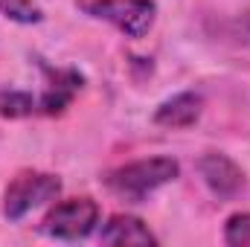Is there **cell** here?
Here are the masks:
<instances>
[{"mask_svg": "<svg viewBox=\"0 0 250 247\" xmlns=\"http://www.w3.org/2000/svg\"><path fill=\"white\" fill-rule=\"evenodd\" d=\"M178 175H181V163L175 157H148L111 169L105 175V186L128 204H143L154 189L172 184Z\"/></svg>", "mask_w": 250, "mask_h": 247, "instance_id": "cell-1", "label": "cell"}, {"mask_svg": "<svg viewBox=\"0 0 250 247\" xmlns=\"http://www.w3.org/2000/svg\"><path fill=\"white\" fill-rule=\"evenodd\" d=\"M82 9L90 18L117 26L128 38L148 35L157 18L154 0H82Z\"/></svg>", "mask_w": 250, "mask_h": 247, "instance_id": "cell-2", "label": "cell"}, {"mask_svg": "<svg viewBox=\"0 0 250 247\" xmlns=\"http://www.w3.org/2000/svg\"><path fill=\"white\" fill-rule=\"evenodd\" d=\"M62 192V181L56 175H44V172H23L18 175L12 184L6 186L3 195V215L9 221H21L26 212L56 201Z\"/></svg>", "mask_w": 250, "mask_h": 247, "instance_id": "cell-3", "label": "cell"}, {"mask_svg": "<svg viewBox=\"0 0 250 247\" xmlns=\"http://www.w3.org/2000/svg\"><path fill=\"white\" fill-rule=\"evenodd\" d=\"M96 224H99V204L93 198H67L47 212L41 230L59 242H79L90 236Z\"/></svg>", "mask_w": 250, "mask_h": 247, "instance_id": "cell-4", "label": "cell"}, {"mask_svg": "<svg viewBox=\"0 0 250 247\" xmlns=\"http://www.w3.org/2000/svg\"><path fill=\"white\" fill-rule=\"evenodd\" d=\"M198 172H201L204 184L209 186V192L218 195V198H233V195H239L242 186H245V172H242V166H239L236 160H230L227 154H221V151L204 154V157L198 160Z\"/></svg>", "mask_w": 250, "mask_h": 247, "instance_id": "cell-5", "label": "cell"}, {"mask_svg": "<svg viewBox=\"0 0 250 247\" xmlns=\"http://www.w3.org/2000/svg\"><path fill=\"white\" fill-rule=\"evenodd\" d=\"M44 76H47V90L44 96L38 99V111L41 114H62L64 108L73 102V96L82 90V73L76 70H59V67H50V64H41Z\"/></svg>", "mask_w": 250, "mask_h": 247, "instance_id": "cell-6", "label": "cell"}, {"mask_svg": "<svg viewBox=\"0 0 250 247\" xmlns=\"http://www.w3.org/2000/svg\"><path fill=\"white\" fill-rule=\"evenodd\" d=\"M204 111V99L201 93H178L172 99H166L157 111H154V125H163V128H189V125L198 123Z\"/></svg>", "mask_w": 250, "mask_h": 247, "instance_id": "cell-7", "label": "cell"}, {"mask_svg": "<svg viewBox=\"0 0 250 247\" xmlns=\"http://www.w3.org/2000/svg\"><path fill=\"white\" fill-rule=\"evenodd\" d=\"M102 245H157V236L134 215H111L99 233Z\"/></svg>", "mask_w": 250, "mask_h": 247, "instance_id": "cell-8", "label": "cell"}, {"mask_svg": "<svg viewBox=\"0 0 250 247\" xmlns=\"http://www.w3.org/2000/svg\"><path fill=\"white\" fill-rule=\"evenodd\" d=\"M32 111H38V102L29 93H23V90H0V117L21 120V117H29Z\"/></svg>", "mask_w": 250, "mask_h": 247, "instance_id": "cell-9", "label": "cell"}, {"mask_svg": "<svg viewBox=\"0 0 250 247\" xmlns=\"http://www.w3.org/2000/svg\"><path fill=\"white\" fill-rule=\"evenodd\" d=\"M0 12L15 23H38L44 12L32 0H0Z\"/></svg>", "mask_w": 250, "mask_h": 247, "instance_id": "cell-10", "label": "cell"}, {"mask_svg": "<svg viewBox=\"0 0 250 247\" xmlns=\"http://www.w3.org/2000/svg\"><path fill=\"white\" fill-rule=\"evenodd\" d=\"M224 242L230 247H250V212H236L227 218Z\"/></svg>", "mask_w": 250, "mask_h": 247, "instance_id": "cell-11", "label": "cell"}, {"mask_svg": "<svg viewBox=\"0 0 250 247\" xmlns=\"http://www.w3.org/2000/svg\"><path fill=\"white\" fill-rule=\"evenodd\" d=\"M248 35H250V29H248Z\"/></svg>", "mask_w": 250, "mask_h": 247, "instance_id": "cell-12", "label": "cell"}]
</instances>
